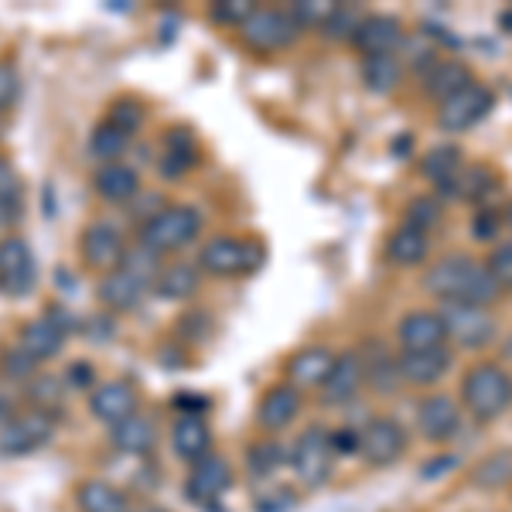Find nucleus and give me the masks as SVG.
<instances>
[{"label": "nucleus", "mask_w": 512, "mask_h": 512, "mask_svg": "<svg viewBox=\"0 0 512 512\" xmlns=\"http://www.w3.org/2000/svg\"><path fill=\"white\" fill-rule=\"evenodd\" d=\"M424 291L437 297L441 304L458 301V304H478V308H492L506 294L499 287V280L492 277V270L485 267V260H475L468 253L441 256L434 267H427Z\"/></svg>", "instance_id": "1"}, {"label": "nucleus", "mask_w": 512, "mask_h": 512, "mask_svg": "<svg viewBox=\"0 0 512 512\" xmlns=\"http://www.w3.org/2000/svg\"><path fill=\"white\" fill-rule=\"evenodd\" d=\"M461 403L478 424H492L512 407V376L495 362H478L461 376Z\"/></svg>", "instance_id": "2"}, {"label": "nucleus", "mask_w": 512, "mask_h": 512, "mask_svg": "<svg viewBox=\"0 0 512 512\" xmlns=\"http://www.w3.org/2000/svg\"><path fill=\"white\" fill-rule=\"evenodd\" d=\"M198 233H202V212L192 205H161L140 226V246L164 260L168 253H178L188 243H195Z\"/></svg>", "instance_id": "3"}, {"label": "nucleus", "mask_w": 512, "mask_h": 512, "mask_svg": "<svg viewBox=\"0 0 512 512\" xmlns=\"http://www.w3.org/2000/svg\"><path fill=\"white\" fill-rule=\"evenodd\" d=\"M287 468L297 478V485L304 489H321L335 472V448H332V431H325L321 424L304 427L294 437V444L287 448Z\"/></svg>", "instance_id": "4"}, {"label": "nucleus", "mask_w": 512, "mask_h": 512, "mask_svg": "<svg viewBox=\"0 0 512 512\" xmlns=\"http://www.w3.org/2000/svg\"><path fill=\"white\" fill-rule=\"evenodd\" d=\"M263 263V246L243 236H212L198 250V270L209 277H243Z\"/></svg>", "instance_id": "5"}, {"label": "nucleus", "mask_w": 512, "mask_h": 512, "mask_svg": "<svg viewBox=\"0 0 512 512\" xmlns=\"http://www.w3.org/2000/svg\"><path fill=\"white\" fill-rule=\"evenodd\" d=\"M437 315L444 321V332H448V342H454V349L465 352H478L489 349L499 335V318L492 315V308H478V304H441Z\"/></svg>", "instance_id": "6"}, {"label": "nucleus", "mask_w": 512, "mask_h": 512, "mask_svg": "<svg viewBox=\"0 0 512 512\" xmlns=\"http://www.w3.org/2000/svg\"><path fill=\"white\" fill-rule=\"evenodd\" d=\"M239 38L260 55H274L291 48L301 38V24L294 21V14L287 7H256L239 28Z\"/></svg>", "instance_id": "7"}, {"label": "nucleus", "mask_w": 512, "mask_h": 512, "mask_svg": "<svg viewBox=\"0 0 512 512\" xmlns=\"http://www.w3.org/2000/svg\"><path fill=\"white\" fill-rule=\"evenodd\" d=\"M492 110H495V93L485 82H472V86H465L461 93L437 103V127H441L444 134H468V130L478 127Z\"/></svg>", "instance_id": "8"}, {"label": "nucleus", "mask_w": 512, "mask_h": 512, "mask_svg": "<svg viewBox=\"0 0 512 512\" xmlns=\"http://www.w3.org/2000/svg\"><path fill=\"white\" fill-rule=\"evenodd\" d=\"M52 434H55V417L48 414V407L18 410V414L0 427V454L21 458V454L45 448L52 441Z\"/></svg>", "instance_id": "9"}, {"label": "nucleus", "mask_w": 512, "mask_h": 512, "mask_svg": "<svg viewBox=\"0 0 512 512\" xmlns=\"http://www.w3.org/2000/svg\"><path fill=\"white\" fill-rule=\"evenodd\" d=\"M359 454L369 468H390L407 454V431L396 417H373L359 431Z\"/></svg>", "instance_id": "10"}, {"label": "nucleus", "mask_w": 512, "mask_h": 512, "mask_svg": "<svg viewBox=\"0 0 512 512\" xmlns=\"http://www.w3.org/2000/svg\"><path fill=\"white\" fill-rule=\"evenodd\" d=\"M35 287V253L24 236L0 239V291L7 297H21Z\"/></svg>", "instance_id": "11"}, {"label": "nucleus", "mask_w": 512, "mask_h": 512, "mask_svg": "<svg viewBox=\"0 0 512 512\" xmlns=\"http://www.w3.org/2000/svg\"><path fill=\"white\" fill-rule=\"evenodd\" d=\"M79 246H82V260H86L93 270H99V274L117 270L123 263V256H127V239H123L120 229L106 219L89 222L86 233L79 239Z\"/></svg>", "instance_id": "12"}, {"label": "nucleus", "mask_w": 512, "mask_h": 512, "mask_svg": "<svg viewBox=\"0 0 512 512\" xmlns=\"http://www.w3.org/2000/svg\"><path fill=\"white\" fill-rule=\"evenodd\" d=\"M198 164V137L192 127L175 123V127L164 130L161 151H158V175L164 181H181L195 171Z\"/></svg>", "instance_id": "13"}, {"label": "nucleus", "mask_w": 512, "mask_h": 512, "mask_svg": "<svg viewBox=\"0 0 512 512\" xmlns=\"http://www.w3.org/2000/svg\"><path fill=\"white\" fill-rule=\"evenodd\" d=\"M461 427V407L458 400L448 393H427L424 400L417 403V431L424 434V441L431 444H444L458 434Z\"/></svg>", "instance_id": "14"}, {"label": "nucleus", "mask_w": 512, "mask_h": 512, "mask_svg": "<svg viewBox=\"0 0 512 512\" xmlns=\"http://www.w3.org/2000/svg\"><path fill=\"white\" fill-rule=\"evenodd\" d=\"M229 485H233L229 461L219 458V454H205L202 461H195L185 478V495L198 506H209V502H219L229 492Z\"/></svg>", "instance_id": "15"}, {"label": "nucleus", "mask_w": 512, "mask_h": 512, "mask_svg": "<svg viewBox=\"0 0 512 512\" xmlns=\"http://www.w3.org/2000/svg\"><path fill=\"white\" fill-rule=\"evenodd\" d=\"M65 342H69V325H65L62 318H55V315L28 321V325L21 328V335H18V349L28 355L35 366L55 359V355L65 349Z\"/></svg>", "instance_id": "16"}, {"label": "nucleus", "mask_w": 512, "mask_h": 512, "mask_svg": "<svg viewBox=\"0 0 512 512\" xmlns=\"http://www.w3.org/2000/svg\"><path fill=\"white\" fill-rule=\"evenodd\" d=\"M403 38H407V31H403L400 18H393V14H366L352 45L362 52V59H373V55H396Z\"/></svg>", "instance_id": "17"}, {"label": "nucleus", "mask_w": 512, "mask_h": 512, "mask_svg": "<svg viewBox=\"0 0 512 512\" xmlns=\"http://www.w3.org/2000/svg\"><path fill=\"white\" fill-rule=\"evenodd\" d=\"M362 390H366V379H362V352L349 349V352L335 355L332 373L318 386L321 400L332 403V407H342V403H352Z\"/></svg>", "instance_id": "18"}, {"label": "nucleus", "mask_w": 512, "mask_h": 512, "mask_svg": "<svg viewBox=\"0 0 512 512\" xmlns=\"http://www.w3.org/2000/svg\"><path fill=\"white\" fill-rule=\"evenodd\" d=\"M396 366H400L403 386H434L451 373L454 352L448 345H441V349H424V352H400L396 355Z\"/></svg>", "instance_id": "19"}, {"label": "nucleus", "mask_w": 512, "mask_h": 512, "mask_svg": "<svg viewBox=\"0 0 512 512\" xmlns=\"http://www.w3.org/2000/svg\"><path fill=\"white\" fill-rule=\"evenodd\" d=\"M147 294H151V284L140 280L137 274H130L127 267L110 270L96 284V297L106 311H137Z\"/></svg>", "instance_id": "20"}, {"label": "nucleus", "mask_w": 512, "mask_h": 512, "mask_svg": "<svg viewBox=\"0 0 512 512\" xmlns=\"http://www.w3.org/2000/svg\"><path fill=\"white\" fill-rule=\"evenodd\" d=\"M89 414H93L99 424L117 427L127 417L137 414V393L130 390L123 379H106V383H96L93 393H89Z\"/></svg>", "instance_id": "21"}, {"label": "nucleus", "mask_w": 512, "mask_h": 512, "mask_svg": "<svg viewBox=\"0 0 512 512\" xmlns=\"http://www.w3.org/2000/svg\"><path fill=\"white\" fill-rule=\"evenodd\" d=\"M396 342L400 352H424V349H441L448 345V332L437 311H410L396 325Z\"/></svg>", "instance_id": "22"}, {"label": "nucleus", "mask_w": 512, "mask_h": 512, "mask_svg": "<svg viewBox=\"0 0 512 512\" xmlns=\"http://www.w3.org/2000/svg\"><path fill=\"white\" fill-rule=\"evenodd\" d=\"M301 417V390L291 383H277L260 396V407H256V420H260L263 431L277 434L284 427H291Z\"/></svg>", "instance_id": "23"}, {"label": "nucleus", "mask_w": 512, "mask_h": 512, "mask_svg": "<svg viewBox=\"0 0 512 512\" xmlns=\"http://www.w3.org/2000/svg\"><path fill=\"white\" fill-rule=\"evenodd\" d=\"M171 448L181 461H188V465H195V461H202L205 454H212V427L209 420L202 414H181L175 424H171Z\"/></svg>", "instance_id": "24"}, {"label": "nucleus", "mask_w": 512, "mask_h": 512, "mask_svg": "<svg viewBox=\"0 0 512 512\" xmlns=\"http://www.w3.org/2000/svg\"><path fill=\"white\" fill-rule=\"evenodd\" d=\"M461 168H465V154L458 144H437L420 158V175L434 185V195L444 202V195L451 192V185L458 181Z\"/></svg>", "instance_id": "25"}, {"label": "nucleus", "mask_w": 512, "mask_h": 512, "mask_svg": "<svg viewBox=\"0 0 512 512\" xmlns=\"http://www.w3.org/2000/svg\"><path fill=\"white\" fill-rule=\"evenodd\" d=\"M362 379L376 396H396L403 390V379H400V366H396V355L386 352L383 345L369 342L362 349Z\"/></svg>", "instance_id": "26"}, {"label": "nucleus", "mask_w": 512, "mask_h": 512, "mask_svg": "<svg viewBox=\"0 0 512 512\" xmlns=\"http://www.w3.org/2000/svg\"><path fill=\"white\" fill-rule=\"evenodd\" d=\"M93 188L103 202L110 205H127L140 195V175L130 164L113 161V164H99L93 175Z\"/></svg>", "instance_id": "27"}, {"label": "nucleus", "mask_w": 512, "mask_h": 512, "mask_svg": "<svg viewBox=\"0 0 512 512\" xmlns=\"http://www.w3.org/2000/svg\"><path fill=\"white\" fill-rule=\"evenodd\" d=\"M335 352L325 349V345H304L297 349L291 359H287V383L304 390V386H321L325 376L332 373Z\"/></svg>", "instance_id": "28"}, {"label": "nucleus", "mask_w": 512, "mask_h": 512, "mask_svg": "<svg viewBox=\"0 0 512 512\" xmlns=\"http://www.w3.org/2000/svg\"><path fill=\"white\" fill-rule=\"evenodd\" d=\"M420 82H424V93L437 99V103H444V99H451L454 93H461L465 86H472L475 76L472 69H468L465 62L458 59H437L431 69L420 72Z\"/></svg>", "instance_id": "29"}, {"label": "nucleus", "mask_w": 512, "mask_h": 512, "mask_svg": "<svg viewBox=\"0 0 512 512\" xmlns=\"http://www.w3.org/2000/svg\"><path fill=\"white\" fill-rule=\"evenodd\" d=\"M383 256L393 263V267H420V263L431 256V236L420 233V229H410V226H400L393 229L390 239L383 246Z\"/></svg>", "instance_id": "30"}, {"label": "nucleus", "mask_w": 512, "mask_h": 512, "mask_svg": "<svg viewBox=\"0 0 512 512\" xmlns=\"http://www.w3.org/2000/svg\"><path fill=\"white\" fill-rule=\"evenodd\" d=\"M198 284H202V270H198V263L175 260V263H161L151 291L168 297V301H188V297L198 291Z\"/></svg>", "instance_id": "31"}, {"label": "nucleus", "mask_w": 512, "mask_h": 512, "mask_svg": "<svg viewBox=\"0 0 512 512\" xmlns=\"http://www.w3.org/2000/svg\"><path fill=\"white\" fill-rule=\"evenodd\" d=\"M110 444L120 454H134V458H140V454L154 451V444H158V427H154L144 414H134V417L123 420V424L110 427Z\"/></svg>", "instance_id": "32"}, {"label": "nucleus", "mask_w": 512, "mask_h": 512, "mask_svg": "<svg viewBox=\"0 0 512 512\" xmlns=\"http://www.w3.org/2000/svg\"><path fill=\"white\" fill-rule=\"evenodd\" d=\"M492 192H499V178L485 164H465L444 202H485Z\"/></svg>", "instance_id": "33"}, {"label": "nucleus", "mask_w": 512, "mask_h": 512, "mask_svg": "<svg viewBox=\"0 0 512 512\" xmlns=\"http://www.w3.org/2000/svg\"><path fill=\"white\" fill-rule=\"evenodd\" d=\"M403 82V62L400 55H373L362 59V86L373 96H390Z\"/></svg>", "instance_id": "34"}, {"label": "nucleus", "mask_w": 512, "mask_h": 512, "mask_svg": "<svg viewBox=\"0 0 512 512\" xmlns=\"http://www.w3.org/2000/svg\"><path fill=\"white\" fill-rule=\"evenodd\" d=\"M468 482L482 492H499L512 485V448H499L492 454H485L482 461L468 472Z\"/></svg>", "instance_id": "35"}, {"label": "nucleus", "mask_w": 512, "mask_h": 512, "mask_svg": "<svg viewBox=\"0 0 512 512\" xmlns=\"http://www.w3.org/2000/svg\"><path fill=\"white\" fill-rule=\"evenodd\" d=\"M79 509L82 512H130V502L113 482L89 478L79 485Z\"/></svg>", "instance_id": "36"}, {"label": "nucleus", "mask_w": 512, "mask_h": 512, "mask_svg": "<svg viewBox=\"0 0 512 512\" xmlns=\"http://www.w3.org/2000/svg\"><path fill=\"white\" fill-rule=\"evenodd\" d=\"M246 468H250V478H256V482H274L287 468V448L280 441H256L246 451Z\"/></svg>", "instance_id": "37"}, {"label": "nucleus", "mask_w": 512, "mask_h": 512, "mask_svg": "<svg viewBox=\"0 0 512 512\" xmlns=\"http://www.w3.org/2000/svg\"><path fill=\"white\" fill-rule=\"evenodd\" d=\"M127 151H130V134H123V130H117L113 123L103 120L93 130V134H89V154H93V158H99V164L120 161Z\"/></svg>", "instance_id": "38"}, {"label": "nucleus", "mask_w": 512, "mask_h": 512, "mask_svg": "<svg viewBox=\"0 0 512 512\" xmlns=\"http://www.w3.org/2000/svg\"><path fill=\"white\" fill-rule=\"evenodd\" d=\"M444 222V202L437 195H417L414 202L403 212V226L420 229V233L431 236V229H437Z\"/></svg>", "instance_id": "39"}, {"label": "nucleus", "mask_w": 512, "mask_h": 512, "mask_svg": "<svg viewBox=\"0 0 512 512\" xmlns=\"http://www.w3.org/2000/svg\"><path fill=\"white\" fill-rule=\"evenodd\" d=\"M366 14L359 11V7H352V4H335L332 7V14L325 18V24H321V38L325 41H352L355 38V31H359V24Z\"/></svg>", "instance_id": "40"}, {"label": "nucleus", "mask_w": 512, "mask_h": 512, "mask_svg": "<svg viewBox=\"0 0 512 512\" xmlns=\"http://www.w3.org/2000/svg\"><path fill=\"white\" fill-rule=\"evenodd\" d=\"M21 216V181L11 164L0 168V229H11Z\"/></svg>", "instance_id": "41"}, {"label": "nucleus", "mask_w": 512, "mask_h": 512, "mask_svg": "<svg viewBox=\"0 0 512 512\" xmlns=\"http://www.w3.org/2000/svg\"><path fill=\"white\" fill-rule=\"evenodd\" d=\"M253 11L256 4H250V0H219V4L209 7V18L216 24H229V28H243Z\"/></svg>", "instance_id": "42"}, {"label": "nucleus", "mask_w": 512, "mask_h": 512, "mask_svg": "<svg viewBox=\"0 0 512 512\" xmlns=\"http://www.w3.org/2000/svg\"><path fill=\"white\" fill-rule=\"evenodd\" d=\"M106 123H113L117 130L134 137V130L144 123V110H140L137 99H117V103L110 106V117H106Z\"/></svg>", "instance_id": "43"}, {"label": "nucleus", "mask_w": 512, "mask_h": 512, "mask_svg": "<svg viewBox=\"0 0 512 512\" xmlns=\"http://www.w3.org/2000/svg\"><path fill=\"white\" fill-rule=\"evenodd\" d=\"M332 7L335 4H325V0H301V4H291L287 11L294 14V21L301 24V31H304V28H321L328 14H332Z\"/></svg>", "instance_id": "44"}, {"label": "nucleus", "mask_w": 512, "mask_h": 512, "mask_svg": "<svg viewBox=\"0 0 512 512\" xmlns=\"http://www.w3.org/2000/svg\"><path fill=\"white\" fill-rule=\"evenodd\" d=\"M485 267L492 270V277L499 280L502 291H512V239L495 246L492 256L485 260Z\"/></svg>", "instance_id": "45"}, {"label": "nucleus", "mask_w": 512, "mask_h": 512, "mask_svg": "<svg viewBox=\"0 0 512 512\" xmlns=\"http://www.w3.org/2000/svg\"><path fill=\"white\" fill-rule=\"evenodd\" d=\"M21 93V76L11 62H0V110H11Z\"/></svg>", "instance_id": "46"}, {"label": "nucleus", "mask_w": 512, "mask_h": 512, "mask_svg": "<svg viewBox=\"0 0 512 512\" xmlns=\"http://www.w3.org/2000/svg\"><path fill=\"white\" fill-rule=\"evenodd\" d=\"M499 229H502V216L495 209H482L472 222V236L478 243H492V239L499 236Z\"/></svg>", "instance_id": "47"}, {"label": "nucleus", "mask_w": 512, "mask_h": 512, "mask_svg": "<svg viewBox=\"0 0 512 512\" xmlns=\"http://www.w3.org/2000/svg\"><path fill=\"white\" fill-rule=\"evenodd\" d=\"M294 502H297V495L294 492H263L260 499H256V509L260 512H287V509H294Z\"/></svg>", "instance_id": "48"}, {"label": "nucleus", "mask_w": 512, "mask_h": 512, "mask_svg": "<svg viewBox=\"0 0 512 512\" xmlns=\"http://www.w3.org/2000/svg\"><path fill=\"white\" fill-rule=\"evenodd\" d=\"M458 465H461L458 454H441V458L424 461V468H420V478H441V475L454 472V468H458Z\"/></svg>", "instance_id": "49"}, {"label": "nucleus", "mask_w": 512, "mask_h": 512, "mask_svg": "<svg viewBox=\"0 0 512 512\" xmlns=\"http://www.w3.org/2000/svg\"><path fill=\"white\" fill-rule=\"evenodd\" d=\"M332 448L335 454H355L359 451V431H332Z\"/></svg>", "instance_id": "50"}, {"label": "nucleus", "mask_w": 512, "mask_h": 512, "mask_svg": "<svg viewBox=\"0 0 512 512\" xmlns=\"http://www.w3.org/2000/svg\"><path fill=\"white\" fill-rule=\"evenodd\" d=\"M14 414H18V410H14L11 396H4V393H0V427H4V424H7V420H11Z\"/></svg>", "instance_id": "51"}, {"label": "nucleus", "mask_w": 512, "mask_h": 512, "mask_svg": "<svg viewBox=\"0 0 512 512\" xmlns=\"http://www.w3.org/2000/svg\"><path fill=\"white\" fill-rule=\"evenodd\" d=\"M499 216H502V226H509V229H512V202L499 212Z\"/></svg>", "instance_id": "52"}, {"label": "nucleus", "mask_w": 512, "mask_h": 512, "mask_svg": "<svg viewBox=\"0 0 512 512\" xmlns=\"http://www.w3.org/2000/svg\"><path fill=\"white\" fill-rule=\"evenodd\" d=\"M502 28H506V35H512V11L502 14Z\"/></svg>", "instance_id": "53"}, {"label": "nucleus", "mask_w": 512, "mask_h": 512, "mask_svg": "<svg viewBox=\"0 0 512 512\" xmlns=\"http://www.w3.org/2000/svg\"><path fill=\"white\" fill-rule=\"evenodd\" d=\"M130 512H164V509H158V506H137V509H130Z\"/></svg>", "instance_id": "54"}, {"label": "nucleus", "mask_w": 512, "mask_h": 512, "mask_svg": "<svg viewBox=\"0 0 512 512\" xmlns=\"http://www.w3.org/2000/svg\"><path fill=\"white\" fill-rule=\"evenodd\" d=\"M506 359H512V338H509V342H506Z\"/></svg>", "instance_id": "55"}, {"label": "nucleus", "mask_w": 512, "mask_h": 512, "mask_svg": "<svg viewBox=\"0 0 512 512\" xmlns=\"http://www.w3.org/2000/svg\"><path fill=\"white\" fill-rule=\"evenodd\" d=\"M4 164H7V161H4V158H0V168H4Z\"/></svg>", "instance_id": "56"}]
</instances>
